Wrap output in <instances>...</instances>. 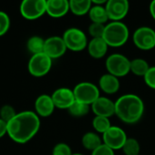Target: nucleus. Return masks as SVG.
Segmentation results:
<instances>
[{
  "mask_svg": "<svg viewBox=\"0 0 155 155\" xmlns=\"http://www.w3.org/2000/svg\"><path fill=\"white\" fill-rule=\"evenodd\" d=\"M114 103L115 115L124 124H134L143 116L144 103L137 94H126L121 95Z\"/></svg>",
  "mask_w": 155,
  "mask_h": 155,
  "instance_id": "obj_2",
  "label": "nucleus"
},
{
  "mask_svg": "<svg viewBox=\"0 0 155 155\" xmlns=\"http://www.w3.org/2000/svg\"><path fill=\"white\" fill-rule=\"evenodd\" d=\"M53 64V60L45 53L33 54L28 61V71L35 77H42L47 74Z\"/></svg>",
  "mask_w": 155,
  "mask_h": 155,
  "instance_id": "obj_7",
  "label": "nucleus"
},
{
  "mask_svg": "<svg viewBox=\"0 0 155 155\" xmlns=\"http://www.w3.org/2000/svg\"><path fill=\"white\" fill-rule=\"evenodd\" d=\"M87 51L91 57L94 59H101L104 58L108 51V45L106 42L101 38H92L87 45Z\"/></svg>",
  "mask_w": 155,
  "mask_h": 155,
  "instance_id": "obj_18",
  "label": "nucleus"
},
{
  "mask_svg": "<svg viewBox=\"0 0 155 155\" xmlns=\"http://www.w3.org/2000/svg\"><path fill=\"white\" fill-rule=\"evenodd\" d=\"M122 151L124 155H140L141 154L140 143L135 138L128 137L122 148Z\"/></svg>",
  "mask_w": 155,
  "mask_h": 155,
  "instance_id": "obj_26",
  "label": "nucleus"
},
{
  "mask_svg": "<svg viewBox=\"0 0 155 155\" xmlns=\"http://www.w3.org/2000/svg\"><path fill=\"white\" fill-rule=\"evenodd\" d=\"M91 110L95 116L111 118L115 115V103L108 97L100 96L91 105Z\"/></svg>",
  "mask_w": 155,
  "mask_h": 155,
  "instance_id": "obj_14",
  "label": "nucleus"
},
{
  "mask_svg": "<svg viewBox=\"0 0 155 155\" xmlns=\"http://www.w3.org/2000/svg\"><path fill=\"white\" fill-rule=\"evenodd\" d=\"M144 83L148 87L155 90V66H151L143 77Z\"/></svg>",
  "mask_w": 155,
  "mask_h": 155,
  "instance_id": "obj_31",
  "label": "nucleus"
},
{
  "mask_svg": "<svg viewBox=\"0 0 155 155\" xmlns=\"http://www.w3.org/2000/svg\"><path fill=\"white\" fill-rule=\"evenodd\" d=\"M149 63L143 58H134L131 60V65H130V72L133 73L136 76L144 77L148 70L150 69Z\"/></svg>",
  "mask_w": 155,
  "mask_h": 155,
  "instance_id": "obj_22",
  "label": "nucleus"
},
{
  "mask_svg": "<svg viewBox=\"0 0 155 155\" xmlns=\"http://www.w3.org/2000/svg\"><path fill=\"white\" fill-rule=\"evenodd\" d=\"M105 9L111 22H122L130 10V4L127 0H108Z\"/></svg>",
  "mask_w": 155,
  "mask_h": 155,
  "instance_id": "obj_11",
  "label": "nucleus"
},
{
  "mask_svg": "<svg viewBox=\"0 0 155 155\" xmlns=\"http://www.w3.org/2000/svg\"><path fill=\"white\" fill-rule=\"evenodd\" d=\"M51 97L53 99L55 108H58V109L68 110V108L75 101L73 90L68 87L57 88L51 94Z\"/></svg>",
  "mask_w": 155,
  "mask_h": 155,
  "instance_id": "obj_13",
  "label": "nucleus"
},
{
  "mask_svg": "<svg viewBox=\"0 0 155 155\" xmlns=\"http://www.w3.org/2000/svg\"><path fill=\"white\" fill-rule=\"evenodd\" d=\"M41 125L40 117L33 111H23L7 123V135L17 143L29 142L38 133Z\"/></svg>",
  "mask_w": 155,
  "mask_h": 155,
  "instance_id": "obj_1",
  "label": "nucleus"
},
{
  "mask_svg": "<svg viewBox=\"0 0 155 155\" xmlns=\"http://www.w3.org/2000/svg\"><path fill=\"white\" fill-rule=\"evenodd\" d=\"M62 37L67 50L73 52H81L84 50L89 42L85 33L77 27H70L66 29Z\"/></svg>",
  "mask_w": 155,
  "mask_h": 155,
  "instance_id": "obj_5",
  "label": "nucleus"
},
{
  "mask_svg": "<svg viewBox=\"0 0 155 155\" xmlns=\"http://www.w3.org/2000/svg\"><path fill=\"white\" fill-rule=\"evenodd\" d=\"M90 109H91L90 105L78 102V101H74L73 104L68 108V112L72 116L80 118L88 114V113L90 112Z\"/></svg>",
  "mask_w": 155,
  "mask_h": 155,
  "instance_id": "obj_24",
  "label": "nucleus"
},
{
  "mask_svg": "<svg viewBox=\"0 0 155 155\" xmlns=\"http://www.w3.org/2000/svg\"><path fill=\"white\" fill-rule=\"evenodd\" d=\"M19 10L25 19H37L46 13V0H24L20 4Z\"/></svg>",
  "mask_w": 155,
  "mask_h": 155,
  "instance_id": "obj_9",
  "label": "nucleus"
},
{
  "mask_svg": "<svg viewBox=\"0 0 155 155\" xmlns=\"http://www.w3.org/2000/svg\"><path fill=\"white\" fill-rule=\"evenodd\" d=\"M103 144V139L95 132H87L82 137V145L84 149L94 152Z\"/></svg>",
  "mask_w": 155,
  "mask_h": 155,
  "instance_id": "obj_20",
  "label": "nucleus"
},
{
  "mask_svg": "<svg viewBox=\"0 0 155 155\" xmlns=\"http://www.w3.org/2000/svg\"><path fill=\"white\" fill-rule=\"evenodd\" d=\"M131 60L122 54H112L105 60V68L108 74L117 77H124L130 73Z\"/></svg>",
  "mask_w": 155,
  "mask_h": 155,
  "instance_id": "obj_4",
  "label": "nucleus"
},
{
  "mask_svg": "<svg viewBox=\"0 0 155 155\" xmlns=\"http://www.w3.org/2000/svg\"><path fill=\"white\" fill-rule=\"evenodd\" d=\"M88 15L92 23H97L102 25L108 24L109 17L105 9V5H97L93 4L88 13Z\"/></svg>",
  "mask_w": 155,
  "mask_h": 155,
  "instance_id": "obj_19",
  "label": "nucleus"
},
{
  "mask_svg": "<svg viewBox=\"0 0 155 155\" xmlns=\"http://www.w3.org/2000/svg\"><path fill=\"white\" fill-rule=\"evenodd\" d=\"M140 155H142V154H140Z\"/></svg>",
  "mask_w": 155,
  "mask_h": 155,
  "instance_id": "obj_36",
  "label": "nucleus"
},
{
  "mask_svg": "<svg viewBox=\"0 0 155 155\" xmlns=\"http://www.w3.org/2000/svg\"><path fill=\"white\" fill-rule=\"evenodd\" d=\"M92 0H70V11L77 16L88 15L92 7Z\"/></svg>",
  "mask_w": 155,
  "mask_h": 155,
  "instance_id": "obj_21",
  "label": "nucleus"
},
{
  "mask_svg": "<svg viewBox=\"0 0 155 155\" xmlns=\"http://www.w3.org/2000/svg\"><path fill=\"white\" fill-rule=\"evenodd\" d=\"M149 11H150V14H151L152 17L153 18V20H155V0L151 2L150 6H149Z\"/></svg>",
  "mask_w": 155,
  "mask_h": 155,
  "instance_id": "obj_34",
  "label": "nucleus"
},
{
  "mask_svg": "<svg viewBox=\"0 0 155 155\" xmlns=\"http://www.w3.org/2000/svg\"><path fill=\"white\" fill-rule=\"evenodd\" d=\"M91 155H115L114 154V151L112 150L111 148H109L108 146H106L105 144H102L100 147H98L97 149H95L94 152L91 153Z\"/></svg>",
  "mask_w": 155,
  "mask_h": 155,
  "instance_id": "obj_32",
  "label": "nucleus"
},
{
  "mask_svg": "<svg viewBox=\"0 0 155 155\" xmlns=\"http://www.w3.org/2000/svg\"><path fill=\"white\" fill-rule=\"evenodd\" d=\"M72 155H84V154H81V153H73Z\"/></svg>",
  "mask_w": 155,
  "mask_h": 155,
  "instance_id": "obj_35",
  "label": "nucleus"
},
{
  "mask_svg": "<svg viewBox=\"0 0 155 155\" xmlns=\"http://www.w3.org/2000/svg\"><path fill=\"white\" fill-rule=\"evenodd\" d=\"M70 11L68 0H46V14L54 18L64 16Z\"/></svg>",
  "mask_w": 155,
  "mask_h": 155,
  "instance_id": "obj_16",
  "label": "nucleus"
},
{
  "mask_svg": "<svg viewBox=\"0 0 155 155\" xmlns=\"http://www.w3.org/2000/svg\"><path fill=\"white\" fill-rule=\"evenodd\" d=\"M121 84L119 78L106 73L103 74L98 82V88L106 94H114L120 89Z\"/></svg>",
  "mask_w": 155,
  "mask_h": 155,
  "instance_id": "obj_17",
  "label": "nucleus"
},
{
  "mask_svg": "<svg viewBox=\"0 0 155 155\" xmlns=\"http://www.w3.org/2000/svg\"><path fill=\"white\" fill-rule=\"evenodd\" d=\"M127 138L126 133L121 127L115 125H112L102 137L103 143L114 151L122 150Z\"/></svg>",
  "mask_w": 155,
  "mask_h": 155,
  "instance_id": "obj_10",
  "label": "nucleus"
},
{
  "mask_svg": "<svg viewBox=\"0 0 155 155\" xmlns=\"http://www.w3.org/2000/svg\"><path fill=\"white\" fill-rule=\"evenodd\" d=\"M16 114L17 113L12 105L5 104L0 108V119H2L6 124L10 122L16 115Z\"/></svg>",
  "mask_w": 155,
  "mask_h": 155,
  "instance_id": "obj_27",
  "label": "nucleus"
},
{
  "mask_svg": "<svg viewBox=\"0 0 155 155\" xmlns=\"http://www.w3.org/2000/svg\"><path fill=\"white\" fill-rule=\"evenodd\" d=\"M67 51L66 45L62 36L53 35L45 39L44 53L52 60L60 58Z\"/></svg>",
  "mask_w": 155,
  "mask_h": 155,
  "instance_id": "obj_12",
  "label": "nucleus"
},
{
  "mask_svg": "<svg viewBox=\"0 0 155 155\" xmlns=\"http://www.w3.org/2000/svg\"><path fill=\"white\" fill-rule=\"evenodd\" d=\"M129 36V28L124 22H109L105 25L103 39L109 47L117 48L124 45Z\"/></svg>",
  "mask_w": 155,
  "mask_h": 155,
  "instance_id": "obj_3",
  "label": "nucleus"
},
{
  "mask_svg": "<svg viewBox=\"0 0 155 155\" xmlns=\"http://www.w3.org/2000/svg\"><path fill=\"white\" fill-rule=\"evenodd\" d=\"M55 109L54 104L51 95L49 94H41L39 95L35 102V113L39 117H48L50 116Z\"/></svg>",
  "mask_w": 155,
  "mask_h": 155,
  "instance_id": "obj_15",
  "label": "nucleus"
},
{
  "mask_svg": "<svg viewBox=\"0 0 155 155\" xmlns=\"http://www.w3.org/2000/svg\"><path fill=\"white\" fill-rule=\"evenodd\" d=\"M26 47L28 51L33 54L44 53L45 47V39L39 35H33L31 36L26 43Z\"/></svg>",
  "mask_w": 155,
  "mask_h": 155,
  "instance_id": "obj_23",
  "label": "nucleus"
},
{
  "mask_svg": "<svg viewBox=\"0 0 155 155\" xmlns=\"http://www.w3.org/2000/svg\"><path fill=\"white\" fill-rule=\"evenodd\" d=\"M92 125L95 133L101 134L102 135L112 126L110 118L102 117V116H94L92 122Z\"/></svg>",
  "mask_w": 155,
  "mask_h": 155,
  "instance_id": "obj_25",
  "label": "nucleus"
},
{
  "mask_svg": "<svg viewBox=\"0 0 155 155\" xmlns=\"http://www.w3.org/2000/svg\"><path fill=\"white\" fill-rule=\"evenodd\" d=\"M7 134V124L0 119V139Z\"/></svg>",
  "mask_w": 155,
  "mask_h": 155,
  "instance_id": "obj_33",
  "label": "nucleus"
},
{
  "mask_svg": "<svg viewBox=\"0 0 155 155\" xmlns=\"http://www.w3.org/2000/svg\"><path fill=\"white\" fill-rule=\"evenodd\" d=\"M10 27V17L7 13L0 11V36L4 35Z\"/></svg>",
  "mask_w": 155,
  "mask_h": 155,
  "instance_id": "obj_30",
  "label": "nucleus"
},
{
  "mask_svg": "<svg viewBox=\"0 0 155 155\" xmlns=\"http://www.w3.org/2000/svg\"><path fill=\"white\" fill-rule=\"evenodd\" d=\"M105 25L97 24V23H91L88 26V33L92 38H101L104 33Z\"/></svg>",
  "mask_w": 155,
  "mask_h": 155,
  "instance_id": "obj_28",
  "label": "nucleus"
},
{
  "mask_svg": "<svg viewBox=\"0 0 155 155\" xmlns=\"http://www.w3.org/2000/svg\"><path fill=\"white\" fill-rule=\"evenodd\" d=\"M72 149L71 147L64 143H59L54 145L53 149L52 155H72Z\"/></svg>",
  "mask_w": 155,
  "mask_h": 155,
  "instance_id": "obj_29",
  "label": "nucleus"
},
{
  "mask_svg": "<svg viewBox=\"0 0 155 155\" xmlns=\"http://www.w3.org/2000/svg\"><path fill=\"white\" fill-rule=\"evenodd\" d=\"M75 101L92 105L101 95L98 86L90 82H82L77 84L73 89Z\"/></svg>",
  "mask_w": 155,
  "mask_h": 155,
  "instance_id": "obj_6",
  "label": "nucleus"
},
{
  "mask_svg": "<svg viewBox=\"0 0 155 155\" xmlns=\"http://www.w3.org/2000/svg\"><path fill=\"white\" fill-rule=\"evenodd\" d=\"M134 45L143 51H149L155 47V31L149 26L138 27L133 35Z\"/></svg>",
  "mask_w": 155,
  "mask_h": 155,
  "instance_id": "obj_8",
  "label": "nucleus"
}]
</instances>
